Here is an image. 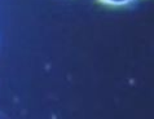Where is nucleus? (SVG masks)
<instances>
[{
  "instance_id": "1",
  "label": "nucleus",
  "mask_w": 154,
  "mask_h": 119,
  "mask_svg": "<svg viewBox=\"0 0 154 119\" xmlns=\"http://www.w3.org/2000/svg\"><path fill=\"white\" fill-rule=\"evenodd\" d=\"M102 4L106 5H112V7H125V5H130L136 0H100Z\"/></svg>"
}]
</instances>
